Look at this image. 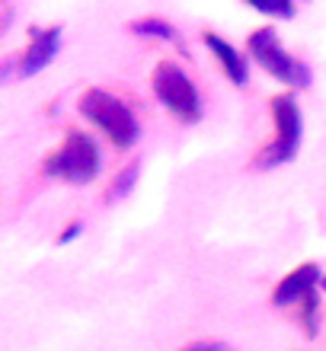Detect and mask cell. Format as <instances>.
<instances>
[{"mask_svg": "<svg viewBox=\"0 0 326 351\" xmlns=\"http://www.w3.org/2000/svg\"><path fill=\"white\" fill-rule=\"evenodd\" d=\"M259 13H269V16H294V7H291V3H272V7H266V3H259Z\"/></svg>", "mask_w": 326, "mask_h": 351, "instance_id": "12", "label": "cell"}, {"mask_svg": "<svg viewBox=\"0 0 326 351\" xmlns=\"http://www.w3.org/2000/svg\"><path fill=\"white\" fill-rule=\"evenodd\" d=\"M320 281H323L320 268L314 265V262H304V265H298L291 275H285L279 285H275V291H272V304L275 306L298 304V300H304V297H310L314 291H317Z\"/></svg>", "mask_w": 326, "mask_h": 351, "instance_id": "6", "label": "cell"}, {"mask_svg": "<svg viewBox=\"0 0 326 351\" xmlns=\"http://www.w3.org/2000/svg\"><path fill=\"white\" fill-rule=\"evenodd\" d=\"M135 179H138V163H131L128 169H121L119 176H115V185H112V198H121L125 192H131V185H135Z\"/></svg>", "mask_w": 326, "mask_h": 351, "instance_id": "11", "label": "cell"}, {"mask_svg": "<svg viewBox=\"0 0 326 351\" xmlns=\"http://www.w3.org/2000/svg\"><path fill=\"white\" fill-rule=\"evenodd\" d=\"M301 316H304V326H307V335H317V313H320V304H317V291L310 297L301 300Z\"/></svg>", "mask_w": 326, "mask_h": 351, "instance_id": "10", "label": "cell"}, {"mask_svg": "<svg viewBox=\"0 0 326 351\" xmlns=\"http://www.w3.org/2000/svg\"><path fill=\"white\" fill-rule=\"evenodd\" d=\"M272 121H275V138L259 157V167H279V163H291L301 147V106L294 99V93H281L272 99Z\"/></svg>", "mask_w": 326, "mask_h": 351, "instance_id": "4", "label": "cell"}, {"mask_svg": "<svg viewBox=\"0 0 326 351\" xmlns=\"http://www.w3.org/2000/svg\"><path fill=\"white\" fill-rule=\"evenodd\" d=\"M74 237H80V223H67V227H65V233L58 237V243H71V240H74Z\"/></svg>", "mask_w": 326, "mask_h": 351, "instance_id": "14", "label": "cell"}, {"mask_svg": "<svg viewBox=\"0 0 326 351\" xmlns=\"http://www.w3.org/2000/svg\"><path fill=\"white\" fill-rule=\"evenodd\" d=\"M320 287H323V291H326V278H323V281H320Z\"/></svg>", "mask_w": 326, "mask_h": 351, "instance_id": "15", "label": "cell"}, {"mask_svg": "<svg viewBox=\"0 0 326 351\" xmlns=\"http://www.w3.org/2000/svg\"><path fill=\"white\" fill-rule=\"evenodd\" d=\"M58 45H61V29H42V32H32V42H29L26 55L19 58V77H36L45 64H51L58 55Z\"/></svg>", "mask_w": 326, "mask_h": 351, "instance_id": "7", "label": "cell"}, {"mask_svg": "<svg viewBox=\"0 0 326 351\" xmlns=\"http://www.w3.org/2000/svg\"><path fill=\"white\" fill-rule=\"evenodd\" d=\"M131 32H138V36H157V38H170V42H176V29L170 26L167 19H157V16L135 19V23H131Z\"/></svg>", "mask_w": 326, "mask_h": 351, "instance_id": "9", "label": "cell"}, {"mask_svg": "<svg viewBox=\"0 0 326 351\" xmlns=\"http://www.w3.org/2000/svg\"><path fill=\"white\" fill-rule=\"evenodd\" d=\"M150 84L157 99L167 106L179 121H198L202 119V96H198L196 84L189 80V74L173 61H160L150 74Z\"/></svg>", "mask_w": 326, "mask_h": 351, "instance_id": "3", "label": "cell"}, {"mask_svg": "<svg viewBox=\"0 0 326 351\" xmlns=\"http://www.w3.org/2000/svg\"><path fill=\"white\" fill-rule=\"evenodd\" d=\"M45 173L58 176L65 182L86 185L100 173V147L86 131H67L65 144L45 160Z\"/></svg>", "mask_w": 326, "mask_h": 351, "instance_id": "2", "label": "cell"}, {"mask_svg": "<svg viewBox=\"0 0 326 351\" xmlns=\"http://www.w3.org/2000/svg\"><path fill=\"white\" fill-rule=\"evenodd\" d=\"M183 351H231L224 342H192V345H186Z\"/></svg>", "mask_w": 326, "mask_h": 351, "instance_id": "13", "label": "cell"}, {"mask_svg": "<svg viewBox=\"0 0 326 351\" xmlns=\"http://www.w3.org/2000/svg\"><path fill=\"white\" fill-rule=\"evenodd\" d=\"M80 112H84L86 119L93 121L96 128H103V134L115 144V147L128 150L135 141H138L141 128H138V119H135V112L119 99V96H112V93L93 90L84 93V99H80Z\"/></svg>", "mask_w": 326, "mask_h": 351, "instance_id": "1", "label": "cell"}, {"mask_svg": "<svg viewBox=\"0 0 326 351\" xmlns=\"http://www.w3.org/2000/svg\"><path fill=\"white\" fill-rule=\"evenodd\" d=\"M246 48H250V55L256 58V64L266 67L275 80H281V84H288V86H310V67L301 64L298 58H291L288 51L281 48V42L272 26L253 32V36L246 38Z\"/></svg>", "mask_w": 326, "mask_h": 351, "instance_id": "5", "label": "cell"}, {"mask_svg": "<svg viewBox=\"0 0 326 351\" xmlns=\"http://www.w3.org/2000/svg\"><path fill=\"white\" fill-rule=\"evenodd\" d=\"M205 45L211 48V55L221 61V67H224V74L231 77L237 86H243L246 80H250V67H246V61H243V55L237 51V48L227 42V38H221V36H215V32H205Z\"/></svg>", "mask_w": 326, "mask_h": 351, "instance_id": "8", "label": "cell"}]
</instances>
